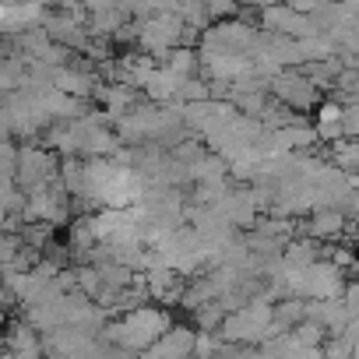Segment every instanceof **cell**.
Listing matches in <instances>:
<instances>
[{"mask_svg":"<svg viewBox=\"0 0 359 359\" xmlns=\"http://www.w3.org/2000/svg\"><path fill=\"white\" fill-rule=\"evenodd\" d=\"M169 327H172V313L162 310V306L144 303V306L123 313L120 320L106 324V327L99 331V341L116 345V348H123V352H130V355H141V352H144L148 345H155Z\"/></svg>","mask_w":359,"mask_h":359,"instance_id":"cell-1","label":"cell"},{"mask_svg":"<svg viewBox=\"0 0 359 359\" xmlns=\"http://www.w3.org/2000/svg\"><path fill=\"white\" fill-rule=\"evenodd\" d=\"M215 338L222 345H261L271 338V303L264 299H247L240 310L226 313Z\"/></svg>","mask_w":359,"mask_h":359,"instance_id":"cell-2","label":"cell"},{"mask_svg":"<svg viewBox=\"0 0 359 359\" xmlns=\"http://www.w3.org/2000/svg\"><path fill=\"white\" fill-rule=\"evenodd\" d=\"M57 169H60V158L53 151H46L43 144H22L15 151V191L32 194L57 184Z\"/></svg>","mask_w":359,"mask_h":359,"instance_id":"cell-3","label":"cell"},{"mask_svg":"<svg viewBox=\"0 0 359 359\" xmlns=\"http://www.w3.org/2000/svg\"><path fill=\"white\" fill-rule=\"evenodd\" d=\"M268 95H275L278 106H285V109H292V113L313 109V106L320 102V92L299 74V67H296V71H278V74L268 81Z\"/></svg>","mask_w":359,"mask_h":359,"instance_id":"cell-4","label":"cell"},{"mask_svg":"<svg viewBox=\"0 0 359 359\" xmlns=\"http://www.w3.org/2000/svg\"><path fill=\"white\" fill-rule=\"evenodd\" d=\"M194 327L187 324H172L155 345L141 352V359H194Z\"/></svg>","mask_w":359,"mask_h":359,"instance_id":"cell-5","label":"cell"},{"mask_svg":"<svg viewBox=\"0 0 359 359\" xmlns=\"http://www.w3.org/2000/svg\"><path fill=\"white\" fill-rule=\"evenodd\" d=\"M4 352H8L11 359H43L39 334H36L25 320H18V324H11V327L4 331Z\"/></svg>","mask_w":359,"mask_h":359,"instance_id":"cell-6","label":"cell"},{"mask_svg":"<svg viewBox=\"0 0 359 359\" xmlns=\"http://www.w3.org/2000/svg\"><path fill=\"white\" fill-rule=\"evenodd\" d=\"M176 88H180V78H172L165 67H155L141 92H144V99L151 106H172L176 102Z\"/></svg>","mask_w":359,"mask_h":359,"instance_id":"cell-7","label":"cell"},{"mask_svg":"<svg viewBox=\"0 0 359 359\" xmlns=\"http://www.w3.org/2000/svg\"><path fill=\"white\" fill-rule=\"evenodd\" d=\"M313 109H317L313 137H317V141H327V144L341 141V127H338V120H341V106H338V102H331V99H320Z\"/></svg>","mask_w":359,"mask_h":359,"instance_id":"cell-8","label":"cell"},{"mask_svg":"<svg viewBox=\"0 0 359 359\" xmlns=\"http://www.w3.org/2000/svg\"><path fill=\"white\" fill-rule=\"evenodd\" d=\"M165 71L180 81H187V78H198L201 64H198V50H187V46H176L169 57H165Z\"/></svg>","mask_w":359,"mask_h":359,"instance_id":"cell-9","label":"cell"},{"mask_svg":"<svg viewBox=\"0 0 359 359\" xmlns=\"http://www.w3.org/2000/svg\"><path fill=\"white\" fill-rule=\"evenodd\" d=\"M324 158H327L338 172L355 176V165H359V144L341 137V141H334V144H331V151H324Z\"/></svg>","mask_w":359,"mask_h":359,"instance_id":"cell-10","label":"cell"},{"mask_svg":"<svg viewBox=\"0 0 359 359\" xmlns=\"http://www.w3.org/2000/svg\"><path fill=\"white\" fill-rule=\"evenodd\" d=\"M25 78H29V64L22 57H4L0 64V92H22L25 88Z\"/></svg>","mask_w":359,"mask_h":359,"instance_id":"cell-11","label":"cell"},{"mask_svg":"<svg viewBox=\"0 0 359 359\" xmlns=\"http://www.w3.org/2000/svg\"><path fill=\"white\" fill-rule=\"evenodd\" d=\"M296 46H299V60H303V64H320V60H331V57H334V43H331L327 36H320V32L299 39Z\"/></svg>","mask_w":359,"mask_h":359,"instance_id":"cell-12","label":"cell"},{"mask_svg":"<svg viewBox=\"0 0 359 359\" xmlns=\"http://www.w3.org/2000/svg\"><path fill=\"white\" fill-rule=\"evenodd\" d=\"M338 71H341V64H338V57H331V60H320V64H303L299 67V74L320 92V88H331L334 85V78H338Z\"/></svg>","mask_w":359,"mask_h":359,"instance_id":"cell-13","label":"cell"},{"mask_svg":"<svg viewBox=\"0 0 359 359\" xmlns=\"http://www.w3.org/2000/svg\"><path fill=\"white\" fill-rule=\"evenodd\" d=\"M18 233H22V247H29L36 254H43L53 243V226H46V222H25Z\"/></svg>","mask_w":359,"mask_h":359,"instance_id":"cell-14","label":"cell"},{"mask_svg":"<svg viewBox=\"0 0 359 359\" xmlns=\"http://www.w3.org/2000/svg\"><path fill=\"white\" fill-rule=\"evenodd\" d=\"M222 306L219 303H205V306H198L194 310V331H201V334H215L219 331V324H222Z\"/></svg>","mask_w":359,"mask_h":359,"instance_id":"cell-15","label":"cell"},{"mask_svg":"<svg viewBox=\"0 0 359 359\" xmlns=\"http://www.w3.org/2000/svg\"><path fill=\"white\" fill-rule=\"evenodd\" d=\"M338 127H341V137H345V141H352V137L359 134V102L341 106V120H338Z\"/></svg>","mask_w":359,"mask_h":359,"instance_id":"cell-16","label":"cell"},{"mask_svg":"<svg viewBox=\"0 0 359 359\" xmlns=\"http://www.w3.org/2000/svg\"><path fill=\"white\" fill-rule=\"evenodd\" d=\"M219 348H222V341L215 334H201V331L194 334V359H215Z\"/></svg>","mask_w":359,"mask_h":359,"instance_id":"cell-17","label":"cell"},{"mask_svg":"<svg viewBox=\"0 0 359 359\" xmlns=\"http://www.w3.org/2000/svg\"><path fill=\"white\" fill-rule=\"evenodd\" d=\"M205 15H208V22H212V18H226V22H229V18L240 15V8H236V4H226V0H219V4H205Z\"/></svg>","mask_w":359,"mask_h":359,"instance_id":"cell-18","label":"cell"},{"mask_svg":"<svg viewBox=\"0 0 359 359\" xmlns=\"http://www.w3.org/2000/svg\"><path fill=\"white\" fill-rule=\"evenodd\" d=\"M0 327H4V313H0Z\"/></svg>","mask_w":359,"mask_h":359,"instance_id":"cell-19","label":"cell"}]
</instances>
